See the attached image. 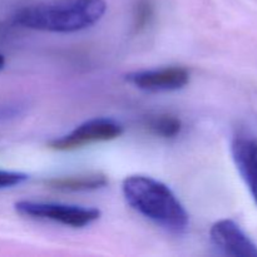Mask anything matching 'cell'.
I'll use <instances>...</instances> for the list:
<instances>
[{
	"mask_svg": "<svg viewBox=\"0 0 257 257\" xmlns=\"http://www.w3.org/2000/svg\"><path fill=\"white\" fill-rule=\"evenodd\" d=\"M15 211L24 217L47 220L73 228H83L100 218V211L94 207H83L67 203L43 201H18Z\"/></svg>",
	"mask_w": 257,
	"mask_h": 257,
	"instance_id": "obj_3",
	"label": "cell"
},
{
	"mask_svg": "<svg viewBox=\"0 0 257 257\" xmlns=\"http://www.w3.org/2000/svg\"><path fill=\"white\" fill-rule=\"evenodd\" d=\"M233 162L257 205V141L236 137L231 145Z\"/></svg>",
	"mask_w": 257,
	"mask_h": 257,
	"instance_id": "obj_7",
	"label": "cell"
},
{
	"mask_svg": "<svg viewBox=\"0 0 257 257\" xmlns=\"http://www.w3.org/2000/svg\"><path fill=\"white\" fill-rule=\"evenodd\" d=\"M123 135V125L112 118H93L77 125L72 132L54 138L49 148L59 152L74 151L85 146L117 140Z\"/></svg>",
	"mask_w": 257,
	"mask_h": 257,
	"instance_id": "obj_4",
	"label": "cell"
},
{
	"mask_svg": "<svg viewBox=\"0 0 257 257\" xmlns=\"http://www.w3.org/2000/svg\"><path fill=\"white\" fill-rule=\"evenodd\" d=\"M146 125L152 135L161 138H166V140L177 137L182 130V122H181L180 118L168 114V113L151 117L146 123Z\"/></svg>",
	"mask_w": 257,
	"mask_h": 257,
	"instance_id": "obj_9",
	"label": "cell"
},
{
	"mask_svg": "<svg viewBox=\"0 0 257 257\" xmlns=\"http://www.w3.org/2000/svg\"><path fill=\"white\" fill-rule=\"evenodd\" d=\"M28 178H29V176L24 172L0 170V190L22 185Z\"/></svg>",
	"mask_w": 257,
	"mask_h": 257,
	"instance_id": "obj_10",
	"label": "cell"
},
{
	"mask_svg": "<svg viewBox=\"0 0 257 257\" xmlns=\"http://www.w3.org/2000/svg\"><path fill=\"white\" fill-rule=\"evenodd\" d=\"M128 205L140 215L170 232L181 233L190 225V215L173 191L150 176H128L122 185Z\"/></svg>",
	"mask_w": 257,
	"mask_h": 257,
	"instance_id": "obj_1",
	"label": "cell"
},
{
	"mask_svg": "<svg viewBox=\"0 0 257 257\" xmlns=\"http://www.w3.org/2000/svg\"><path fill=\"white\" fill-rule=\"evenodd\" d=\"M105 12L104 0H63L22 8L14 14V23L39 32L75 33L97 24Z\"/></svg>",
	"mask_w": 257,
	"mask_h": 257,
	"instance_id": "obj_2",
	"label": "cell"
},
{
	"mask_svg": "<svg viewBox=\"0 0 257 257\" xmlns=\"http://www.w3.org/2000/svg\"><path fill=\"white\" fill-rule=\"evenodd\" d=\"M212 245L220 252L232 257H257V245L232 220H220L210 230Z\"/></svg>",
	"mask_w": 257,
	"mask_h": 257,
	"instance_id": "obj_5",
	"label": "cell"
},
{
	"mask_svg": "<svg viewBox=\"0 0 257 257\" xmlns=\"http://www.w3.org/2000/svg\"><path fill=\"white\" fill-rule=\"evenodd\" d=\"M4 65H5V58H4V55L0 54V70L4 68Z\"/></svg>",
	"mask_w": 257,
	"mask_h": 257,
	"instance_id": "obj_11",
	"label": "cell"
},
{
	"mask_svg": "<svg viewBox=\"0 0 257 257\" xmlns=\"http://www.w3.org/2000/svg\"><path fill=\"white\" fill-rule=\"evenodd\" d=\"M47 186L59 191L69 192H83V191H94L107 186L108 177L104 173L89 172L83 175L67 176V177H55L47 181Z\"/></svg>",
	"mask_w": 257,
	"mask_h": 257,
	"instance_id": "obj_8",
	"label": "cell"
},
{
	"mask_svg": "<svg viewBox=\"0 0 257 257\" xmlns=\"http://www.w3.org/2000/svg\"><path fill=\"white\" fill-rule=\"evenodd\" d=\"M127 80L146 92H175L190 83V72L183 67L173 65L130 73Z\"/></svg>",
	"mask_w": 257,
	"mask_h": 257,
	"instance_id": "obj_6",
	"label": "cell"
}]
</instances>
